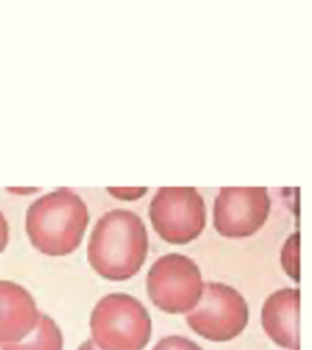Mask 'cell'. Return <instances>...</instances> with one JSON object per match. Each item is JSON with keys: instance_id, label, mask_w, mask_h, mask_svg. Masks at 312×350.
Here are the masks:
<instances>
[{"instance_id": "obj_4", "label": "cell", "mask_w": 312, "mask_h": 350, "mask_svg": "<svg viewBox=\"0 0 312 350\" xmlns=\"http://www.w3.org/2000/svg\"><path fill=\"white\" fill-rule=\"evenodd\" d=\"M205 282L198 265L185 254L169 253L154 262L146 274V293L166 314H187L198 305Z\"/></svg>"}, {"instance_id": "obj_8", "label": "cell", "mask_w": 312, "mask_h": 350, "mask_svg": "<svg viewBox=\"0 0 312 350\" xmlns=\"http://www.w3.org/2000/svg\"><path fill=\"white\" fill-rule=\"evenodd\" d=\"M37 303L28 289L11 280H0V342H18L37 327Z\"/></svg>"}, {"instance_id": "obj_13", "label": "cell", "mask_w": 312, "mask_h": 350, "mask_svg": "<svg viewBox=\"0 0 312 350\" xmlns=\"http://www.w3.org/2000/svg\"><path fill=\"white\" fill-rule=\"evenodd\" d=\"M146 191H148L146 187H138V189H128V187H125V189H122V187H119V189H113V187H110V189H108V192L113 193L114 197L120 198V200L140 198V197H144Z\"/></svg>"}, {"instance_id": "obj_2", "label": "cell", "mask_w": 312, "mask_h": 350, "mask_svg": "<svg viewBox=\"0 0 312 350\" xmlns=\"http://www.w3.org/2000/svg\"><path fill=\"white\" fill-rule=\"evenodd\" d=\"M89 208L79 195L61 187L40 197L26 212L31 244L51 258L72 254L89 226Z\"/></svg>"}, {"instance_id": "obj_9", "label": "cell", "mask_w": 312, "mask_h": 350, "mask_svg": "<svg viewBox=\"0 0 312 350\" xmlns=\"http://www.w3.org/2000/svg\"><path fill=\"white\" fill-rule=\"evenodd\" d=\"M298 305H300V289L282 288L268 295L262 308L263 331L277 346L288 350H300L297 320Z\"/></svg>"}, {"instance_id": "obj_6", "label": "cell", "mask_w": 312, "mask_h": 350, "mask_svg": "<svg viewBox=\"0 0 312 350\" xmlns=\"http://www.w3.org/2000/svg\"><path fill=\"white\" fill-rule=\"evenodd\" d=\"M186 321L205 340L226 342L241 335L248 323V305L242 294L221 282L205 284L201 300Z\"/></svg>"}, {"instance_id": "obj_7", "label": "cell", "mask_w": 312, "mask_h": 350, "mask_svg": "<svg viewBox=\"0 0 312 350\" xmlns=\"http://www.w3.org/2000/svg\"><path fill=\"white\" fill-rule=\"evenodd\" d=\"M271 200L265 187H221L213 206V226L221 237H253L267 223Z\"/></svg>"}, {"instance_id": "obj_5", "label": "cell", "mask_w": 312, "mask_h": 350, "mask_svg": "<svg viewBox=\"0 0 312 350\" xmlns=\"http://www.w3.org/2000/svg\"><path fill=\"white\" fill-rule=\"evenodd\" d=\"M149 219L168 244L186 245L205 230V200L195 187H160L149 204Z\"/></svg>"}, {"instance_id": "obj_12", "label": "cell", "mask_w": 312, "mask_h": 350, "mask_svg": "<svg viewBox=\"0 0 312 350\" xmlns=\"http://www.w3.org/2000/svg\"><path fill=\"white\" fill-rule=\"evenodd\" d=\"M153 350H203L196 342L180 335H169L161 338Z\"/></svg>"}, {"instance_id": "obj_1", "label": "cell", "mask_w": 312, "mask_h": 350, "mask_svg": "<svg viewBox=\"0 0 312 350\" xmlns=\"http://www.w3.org/2000/svg\"><path fill=\"white\" fill-rule=\"evenodd\" d=\"M148 256V232L144 221L127 208H114L98 219L87 245V259L101 278L130 280Z\"/></svg>"}, {"instance_id": "obj_11", "label": "cell", "mask_w": 312, "mask_h": 350, "mask_svg": "<svg viewBox=\"0 0 312 350\" xmlns=\"http://www.w3.org/2000/svg\"><path fill=\"white\" fill-rule=\"evenodd\" d=\"M282 267L294 282L298 280V233L291 234L282 248Z\"/></svg>"}, {"instance_id": "obj_3", "label": "cell", "mask_w": 312, "mask_h": 350, "mask_svg": "<svg viewBox=\"0 0 312 350\" xmlns=\"http://www.w3.org/2000/svg\"><path fill=\"white\" fill-rule=\"evenodd\" d=\"M151 331L146 308L125 293L105 295L90 315L92 341L99 350H144Z\"/></svg>"}, {"instance_id": "obj_10", "label": "cell", "mask_w": 312, "mask_h": 350, "mask_svg": "<svg viewBox=\"0 0 312 350\" xmlns=\"http://www.w3.org/2000/svg\"><path fill=\"white\" fill-rule=\"evenodd\" d=\"M0 350H63V334L49 315H40L38 325L18 342H0Z\"/></svg>"}, {"instance_id": "obj_15", "label": "cell", "mask_w": 312, "mask_h": 350, "mask_svg": "<svg viewBox=\"0 0 312 350\" xmlns=\"http://www.w3.org/2000/svg\"><path fill=\"white\" fill-rule=\"evenodd\" d=\"M78 350H99V349L93 345L92 340H89V341L83 342V345H81V346L78 347Z\"/></svg>"}, {"instance_id": "obj_14", "label": "cell", "mask_w": 312, "mask_h": 350, "mask_svg": "<svg viewBox=\"0 0 312 350\" xmlns=\"http://www.w3.org/2000/svg\"><path fill=\"white\" fill-rule=\"evenodd\" d=\"M10 241V226L8 221L5 219L3 213L0 212V253H3V250L8 245Z\"/></svg>"}]
</instances>
